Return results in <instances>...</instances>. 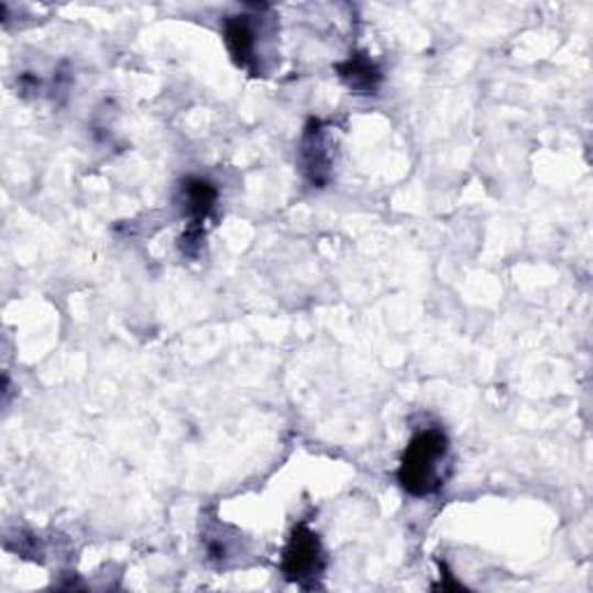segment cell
Segmentation results:
<instances>
[{"label": "cell", "mask_w": 593, "mask_h": 593, "mask_svg": "<svg viewBox=\"0 0 593 593\" xmlns=\"http://www.w3.org/2000/svg\"><path fill=\"white\" fill-rule=\"evenodd\" d=\"M450 452V441L441 429H425L413 436L402 466L399 482L413 496H429L443 487V466Z\"/></svg>", "instance_id": "obj_1"}, {"label": "cell", "mask_w": 593, "mask_h": 593, "mask_svg": "<svg viewBox=\"0 0 593 593\" xmlns=\"http://www.w3.org/2000/svg\"><path fill=\"white\" fill-rule=\"evenodd\" d=\"M182 200H184V211L190 218V230L188 232H200L202 234V223L211 216L216 200H218V190L211 182L200 179V177H190L182 186Z\"/></svg>", "instance_id": "obj_5"}, {"label": "cell", "mask_w": 593, "mask_h": 593, "mask_svg": "<svg viewBox=\"0 0 593 593\" xmlns=\"http://www.w3.org/2000/svg\"><path fill=\"white\" fill-rule=\"evenodd\" d=\"M223 37L234 63L241 65V68L253 70V63L257 58V33L251 24V17H228L223 21Z\"/></svg>", "instance_id": "obj_4"}, {"label": "cell", "mask_w": 593, "mask_h": 593, "mask_svg": "<svg viewBox=\"0 0 593 593\" xmlns=\"http://www.w3.org/2000/svg\"><path fill=\"white\" fill-rule=\"evenodd\" d=\"M337 73L345 81L348 89L360 94V96L376 94L381 81H383V73L378 70V65L373 63L366 54H355V56H350L345 63H339Z\"/></svg>", "instance_id": "obj_6"}, {"label": "cell", "mask_w": 593, "mask_h": 593, "mask_svg": "<svg viewBox=\"0 0 593 593\" xmlns=\"http://www.w3.org/2000/svg\"><path fill=\"white\" fill-rule=\"evenodd\" d=\"M299 156L306 179L322 188L329 182V174H332V151H329L327 128L320 121H311L306 125Z\"/></svg>", "instance_id": "obj_3"}, {"label": "cell", "mask_w": 593, "mask_h": 593, "mask_svg": "<svg viewBox=\"0 0 593 593\" xmlns=\"http://www.w3.org/2000/svg\"><path fill=\"white\" fill-rule=\"evenodd\" d=\"M283 573L290 582H297L301 586L316 584L318 578H322L325 570V554L318 536L306 524L295 526V531L283 549Z\"/></svg>", "instance_id": "obj_2"}]
</instances>
